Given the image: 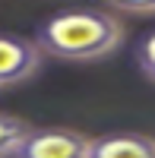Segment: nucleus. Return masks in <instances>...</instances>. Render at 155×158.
I'll return each mask as SVG.
<instances>
[{
	"label": "nucleus",
	"mask_w": 155,
	"mask_h": 158,
	"mask_svg": "<svg viewBox=\"0 0 155 158\" xmlns=\"http://www.w3.org/2000/svg\"><path fill=\"white\" fill-rule=\"evenodd\" d=\"M124 41V25L105 10H63L44 19L35 32L38 51L60 60H98L117 51Z\"/></svg>",
	"instance_id": "nucleus-1"
},
{
	"label": "nucleus",
	"mask_w": 155,
	"mask_h": 158,
	"mask_svg": "<svg viewBox=\"0 0 155 158\" xmlns=\"http://www.w3.org/2000/svg\"><path fill=\"white\" fill-rule=\"evenodd\" d=\"M92 139H86L76 130L63 127H48V130H32L16 149V158H89Z\"/></svg>",
	"instance_id": "nucleus-2"
},
{
	"label": "nucleus",
	"mask_w": 155,
	"mask_h": 158,
	"mask_svg": "<svg viewBox=\"0 0 155 158\" xmlns=\"http://www.w3.org/2000/svg\"><path fill=\"white\" fill-rule=\"evenodd\" d=\"M41 67V51L29 38L16 35H0V89L25 82L35 70Z\"/></svg>",
	"instance_id": "nucleus-3"
},
{
	"label": "nucleus",
	"mask_w": 155,
	"mask_h": 158,
	"mask_svg": "<svg viewBox=\"0 0 155 158\" xmlns=\"http://www.w3.org/2000/svg\"><path fill=\"white\" fill-rule=\"evenodd\" d=\"M89 158H155V139L139 133H117L105 139H92Z\"/></svg>",
	"instance_id": "nucleus-4"
},
{
	"label": "nucleus",
	"mask_w": 155,
	"mask_h": 158,
	"mask_svg": "<svg viewBox=\"0 0 155 158\" xmlns=\"http://www.w3.org/2000/svg\"><path fill=\"white\" fill-rule=\"evenodd\" d=\"M32 133V127L19 120V117L0 114V158L3 155H16V149L22 146V139Z\"/></svg>",
	"instance_id": "nucleus-5"
},
{
	"label": "nucleus",
	"mask_w": 155,
	"mask_h": 158,
	"mask_svg": "<svg viewBox=\"0 0 155 158\" xmlns=\"http://www.w3.org/2000/svg\"><path fill=\"white\" fill-rule=\"evenodd\" d=\"M136 63H139V70H143V76H149L155 82V32H149L143 41L136 44Z\"/></svg>",
	"instance_id": "nucleus-6"
}]
</instances>
